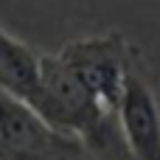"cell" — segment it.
<instances>
[{
  "instance_id": "obj_3",
  "label": "cell",
  "mask_w": 160,
  "mask_h": 160,
  "mask_svg": "<svg viewBox=\"0 0 160 160\" xmlns=\"http://www.w3.org/2000/svg\"><path fill=\"white\" fill-rule=\"evenodd\" d=\"M118 129L129 160H160V104L138 62L129 68L124 82L118 104Z\"/></svg>"
},
{
  "instance_id": "obj_2",
  "label": "cell",
  "mask_w": 160,
  "mask_h": 160,
  "mask_svg": "<svg viewBox=\"0 0 160 160\" xmlns=\"http://www.w3.org/2000/svg\"><path fill=\"white\" fill-rule=\"evenodd\" d=\"M84 146L53 129L34 107L0 90V160H82Z\"/></svg>"
},
{
  "instance_id": "obj_4",
  "label": "cell",
  "mask_w": 160,
  "mask_h": 160,
  "mask_svg": "<svg viewBox=\"0 0 160 160\" xmlns=\"http://www.w3.org/2000/svg\"><path fill=\"white\" fill-rule=\"evenodd\" d=\"M42 82V56L0 28V90L31 104Z\"/></svg>"
},
{
  "instance_id": "obj_1",
  "label": "cell",
  "mask_w": 160,
  "mask_h": 160,
  "mask_svg": "<svg viewBox=\"0 0 160 160\" xmlns=\"http://www.w3.org/2000/svg\"><path fill=\"white\" fill-rule=\"evenodd\" d=\"M59 59L98 98V104L107 112L118 115L127 73L138 62V53L127 42V37H121V34L84 37V39L68 42L59 51Z\"/></svg>"
}]
</instances>
